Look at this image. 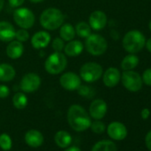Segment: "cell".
Returning <instances> with one entry per match:
<instances>
[{"label": "cell", "instance_id": "obj_24", "mask_svg": "<svg viewBox=\"0 0 151 151\" xmlns=\"http://www.w3.org/2000/svg\"><path fill=\"white\" fill-rule=\"evenodd\" d=\"M92 151H117V149L114 142L110 140H102L97 142L92 148Z\"/></svg>", "mask_w": 151, "mask_h": 151}, {"label": "cell", "instance_id": "obj_25", "mask_svg": "<svg viewBox=\"0 0 151 151\" xmlns=\"http://www.w3.org/2000/svg\"><path fill=\"white\" fill-rule=\"evenodd\" d=\"M75 30H76V34L80 37H83V38H86L87 37H89L92 34L91 33L92 28L86 22H78L75 28Z\"/></svg>", "mask_w": 151, "mask_h": 151}, {"label": "cell", "instance_id": "obj_30", "mask_svg": "<svg viewBox=\"0 0 151 151\" xmlns=\"http://www.w3.org/2000/svg\"><path fill=\"white\" fill-rule=\"evenodd\" d=\"M78 93L84 97H87V98H91L93 95H94L93 93V90L87 86H80L78 89Z\"/></svg>", "mask_w": 151, "mask_h": 151}, {"label": "cell", "instance_id": "obj_7", "mask_svg": "<svg viewBox=\"0 0 151 151\" xmlns=\"http://www.w3.org/2000/svg\"><path fill=\"white\" fill-rule=\"evenodd\" d=\"M121 81L125 89L135 93L142 87V78L140 75L133 70H125L121 75Z\"/></svg>", "mask_w": 151, "mask_h": 151}, {"label": "cell", "instance_id": "obj_33", "mask_svg": "<svg viewBox=\"0 0 151 151\" xmlns=\"http://www.w3.org/2000/svg\"><path fill=\"white\" fill-rule=\"evenodd\" d=\"M9 93H10V90L6 86H5V85L0 86V98L5 99L9 95Z\"/></svg>", "mask_w": 151, "mask_h": 151}, {"label": "cell", "instance_id": "obj_4", "mask_svg": "<svg viewBox=\"0 0 151 151\" xmlns=\"http://www.w3.org/2000/svg\"><path fill=\"white\" fill-rule=\"evenodd\" d=\"M67 58L61 52H54L50 54L45 62V70L51 75H58L63 72L67 67Z\"/></svg>", "mask_w": 151, "mask_h": 151}, {"label": "cell", "instance_id": "obj_13", "mask_svg": "<svg viewBox=\"0 0 151 151\" xmlns=\"http://www.w3.org/2000/svg\"><path fill=\"white\" fill-rule=\"evenodd\" d=\"M109 136L116 140H122L127 136V129L120 122H112L108 126Z\"/></svg>", "mask_w": 151, "mask_h": 151}, {"label": "cell", "instance_id": "obj_21", "mask_svg": "<svg viewBox=\"0 0 151 151\" xmlns=\"http://www.w3.org/2000/svg\"><path fill=\"white\" fill-rule=\"evenodd\" d=\"M55 143L61 148H66L70 146L72 142L71 135L66 131H59L54 136Z\"/></svg>", "mask_w": 151, "mask_h": 151}, {"label": "cell", "instance_id": "obj_1", "mask_svg": "<svg viewBox=\"0 0 151 151\" xmlns=\"http://www.w3.org/2000/svg\"><path fill=\"white\" fill-rule=\"evenodd\" d=\"M68 122L70 127L77 132L86 131L92 124L88 113L79 105H72L69 107L68 111Z\"/></svg>", "mask_w": 151, "mask_h": 151}, {"label": "cell", "instance_id": "obj_23", "mask_svg": "<svg viewBox=\"0 0 151 151\" xmlns=\"http://www.w3.org/2000/svg\"><path fill=\"white\" fill-rule=\"evenodd\" d=\"M60 37L61 39H63L64 41H71L73 40V38L76 36V30L75 28L69 24V23H65L62 24L60 27Z\"/></svg>", "mask_w": 151, "mask_h": 151}, {"label": "cell", "instance_id": "obj_32", "mask_svg": "<svg viewBox=\"0 0 151 151\" xmlns=\"http://www.w3.org/2000/svg\"><path fill=\"white\" fill-rule=\"evenodd\" d=\"M141 78H142V82L145 85H147L148 86H151V68H147L143 72Z\"/></svg>", "mask_w": 151, "mask_h": 151}, {"label": "cell", "instance_id": "obj_5", "mask_svg": "<svg viewBox=\"0 0 151 151\" xmlns=\"http://www.w3.org/2000/svg\"><path fill=\"white\" fill-rule=\"evenodd\" d=\"M86 48L90 54L99 56L107 51L108 43L102 36L99 34H91L86 37Z\"/></svg>", "mask_w": 151, "mask_h": 151}, {"label": "cell", "instance_id": "obj_35", "mask_svg": "<svg viewBox=\"0 0 151 151\" xmlns=\"http://www.w3.org/2000/svg\"><path fill=\"white\" fill-rule=\"evenodd\" d=\"M145 143L147 147L151 151V131H149L145 137Z\"/></svg>", "mask_w": 151, "mask_h": 151}, {"label": "cell", "instance_id": "obj_29", "mask_svg": "<svg viewBox=\"0 0 151 151\" xmlns=\"http://www.w3.org/2000/svg\"><path fill=\"white\" fill-rule=\"evenodd\" d=\"M15 38L17 39V41H20L22 43V42H26L29 38V34L27 31V29H18L15 32Z\"/></svg>", "mask_w": 151, "mask_h": 151}, {"label": "cell", "instance_id": "obj_2", "mask_svg": "<svg viewBox=\"0 0 151 151\" xmlns=\"http://www.w3.org/2000/svg\"><path fill=\"white\" fill-rule=\"evenodd\" d=\"M64 22V14L57 8L45 9L40 15L41 26L48 30H55Z\"/></svg>", "mask_w": 151, "mask_h": 151}, {"label": "cell", "instance_id": "obj_41", "mask_svg": "<svg viewBox=\"0 0 151 151\" xmlns=\"http://www.w3.org/2000/svg\"><path fill=\"white\" fill-rule=\"evenodd\" d=\"M148 26H149V29H150V31H151V21L149 22V25H148Z\"/></svg>", "mask_w": 151, "mask_h": 151}, {"label": "cell", "instance_id": "obj_40", "mask_svg": "<svg viewBox=\"0 0 151 151\" xmlns=\"http://www.w3.org/2000/svg\"><path fill=\"white\" fill-rule=\"evenodd\" d=\"M30 2H32V3H41V2H43L44 0H29Z\"/></svg>", "mask_w": 151, "mask_h": 151}, {"label": "cell", "instance_id": "obj_36", "mask_svg": "<svg viewBox=\"0 0 151 151\" xmlns=\"http://www.w3.org/2000/svg\"><path fill=\"white\" fill-rule=\"evenodd\" d=\"M140 115H141V117L143 119H147L149 117V116H150V110L147 108H145V109H143L141 110Z\"/></svg>", "mask_w": 151, "mask_h": 151}, {"label": "cell", "instance_id": "obj_3", "mask_svg": "<svg viewBox=\"0 0 151 151\" xmlns=\"http://www.w3.org/2000/svg\"><path fill=\"white\" fill-rule=\"evenodd\" d=\"M146 44L145 36L137 29L128 31L123 38V47L129 53L140 52Z\"/></svg>", "mask_w": 151, "mask_h": 151}, {"label": "cell", "instance_id": "obj_8", "mask_svg": "<svg viewBox=\"0 0 151 151\" xmlns=\"http://www.w3.org/2000/svg\"><path fill=\"white\" fill-rule=\"evenodd\" d=\"M14 21L21 29H30L35 23V15L28 8H18L14 13Z\"/></svg>", "mask_w": 151, "mask_h": 151}, {"label": "cell", "instance_id": "obj_20", "mask_svg": "<svg viewBox=\"0 0 151 151\" xmlns=\"http://www.w3.org/2000/svg\"><path fill=\"white\" fill-rule=\"evenodd\" d=\"M15 77L14 68L8 63L0 64V81L9 82L12 81Z\"/></svg>", "mask_w": 151, "mask_h": 151}, {"label": "cell", "instance_id": "obj_18", "mask_svg": "<svg viewBox=\"0 0 151 151\" xmlns=\"http://www.w3.org/2000/svg\"><path fill=\"white\" fill-rule=\"evenodd\" d=\"M24 51V46L20 41H11L10 44H8L6 47V54L10 59L16 60L19 59Z\"/></svg>", "mask_w": 151, "mask_h": 151}, {"label": "cell", "instance_id": "obj_38", "mask_svg": "<svg viewBox=\"0 0 151 151\" xmlns=\"http://www.w3.org/2000/svg\"><path fill=\"white\" fill-rule=\"evenodd\" d=\"M65 151H82V150L78 147H68Z\"/></svg>", "mask_w": 151, "mask_h": 151}, {"label": "cell", "instance_id": "obj_11", "mask_svg": "<svg viewBox=\"0 0 151 151\" xmlns=\"http://www.w3.org/2000/svg\"><path fill=\"white\" fill-rule=\"evenodd\" d=\"M108 22L107 15L102 11H94L91 14L89 17V25L92 28V29L99 31L103 29Z\"/></svg>", "mask_w": 151, "mask_h": 151}, {"label": "cell", "instance_id": "obj_9", "mask_svg": "<svg viewBox=\"0 0 151 151\" xmlns=\"http://www.w3.org/2000/svg\"><path fill=\"white\" fill-rule=\"evenodd\" d=\"M41 86V78L36 73H28L22 78L20 86L24 93H33Z\"/></svg>", "mask_w": 151, "mask_h": 151}, {"label": "cell", "instance_id": "obj_34", "mask_svg": "<svg viewBox=\"0 0 151 151\" xmlns=\"http://www.w3.org/2000/svg\"><path fill=\"white\" fill-rule=\"evenodd\" d=\"M25 0H8L9 5L12 7H20L23 3H24Z\"/></svg>", "mask_w": 151, "mask_h": 151}, {"label": "cell", "instance_id": "obj_14", "mask_svg": "<svg viewBox=\"0 0 151 151\" xmlns=\"http://www.w3.org/2000/svg\"><path fill=\"white\" fill-rule=\"evenodd\" d=\"M120 80L121 74L116 68H109L103 74V83L107 87H115Z\"/></svg>", "mask_w": 151, "mask_h": 151}, {"label": "cell", "instance_id": "obj_27", "mask_svg": "<svg viewBox=\"0 0 151 151\" xmlns=\"http://www.w3.org/2000/svg\"><path fill=\"white\" fill-rule=\"evenodd\" d=\"M0 147L3 150L7 151L12 147V139L10 136L6 133H3L0 135Z\"/></svg>", "mask_w": 151, "mask_h": 151}, {"label": "cell", "instance_id": "obj_28", "mask_svg": "<svg viewBox=\"0 0 151 151\" xmlns=\"http://www.w3.org/2000/svg\"><path fill=\"white\" fill-rule=\"evenodd\" d=\"M90 127H91V129H92V131L93 132L98 133V134H101V133L104 132V131L106 129L104 123H102L100 120H96L93 123H92L91 125H90Z\"/></svg>", "mask_w": 151, "mask_h": 151}, {"label": "cell", "instance_id": "obj_39", "mask_svg": "<svg viewBox=\"0 0 151 151\" xmlns=\"http://www.w3.org/2000/svg\"><path fill=\"white\" fill-rule=\"evenodd\" d=\"M4 5H5V1H4V0H0V12L2 11V9L4 7Z\"/></svg>", "mask_w": 151, "mask_h": 151}, {"label": "cell", "instance_id": "obj_15", "mask_svg": "<svg viewBox=\"0 0 151 151\" xmlns=\"http://www.w3.org/2000/svg\"><path fill=\"white\" fill-rule=\"evenodd\" d=\"M51 41V36L46 31H38L31 37V45L35 49H42L48 46Z\"/></svg>", "mask_w": 151, "mask_h": 151}, {"label": "cell", "instance_id": "obj_10", "mask_svg": "<svg viewBox=\"0 0 151 151\" xmlns=\"http://www.w3.org/2000/svg\"><path fill=\"white\" fill-rule=\"evenodd\" d=\"M60 84L68 91H75L81 86V78L74 72H67L60 78Z\"/></svg>", "mask_w": 151, "mask_h": 151}, {"label": "cell", "instance_id": "obj_37", "mask_svg": "<svg viewBox=\"0 0 151 151\" xmlns=\"http://www.w3.org/2000/svg\"><path fill=\"white\" fill-rule=\"evenodd\" d=\"M145 46L147 48V50L151 53V37L148 38L147 41H146V44H145Z\"/></svg>", "mask_w": 151, "mask_h": 151}, {"label": "cell", "instance_id": "obj_12", "mask_svg": "<svg viewBox=\"0 0 151 151\" xmlns=\"http://www.w3.org/2000/svg\"><path fill=\"white\" fill-rule=\"evenodd\" d=\"M107 110H108L107 103L101 99L94 100L91 103L89 109L91 116L95 120H101V118H103L107 113Z\"/></svg>", "mask_w": 151, "mask_h": 151}, {"label": "cell", "instance_id": "obj_19", "mask_svg": "<svg viewBox=\"0 0 151 151\" xmlns=\"http://www.w3.org/2000/svg\"><path fill=\"white\" fill-rule=\"evenodd\" d=\"M65 53L69 57H76L82 53L84 50V45L82 42L78 40H71L64 46Z\"/></svg>", "mask_w": 151, "mask_h": 151}, {"label": "cell", "instance_id": "obj_31", "mask_svg": "<svg viewBox=\"0 0 151 151\" xmlns=\"http://www.w3.org/2000/svg\"><path fill=\"white\" fill-rule=\"evenodd\" d=\"M64 40L60 37H56L53 39L52 43V47L54 50V52H61L64 49Z\"/></svg>", "mask_w": 151, "mask_h": 151}, {"label": "cell", "instance_id": "obj_6", "mask_svg": "<svg viewBox=\"0 0 151 151\" xmlns=\"http://www.w3.org/2000/svg\"><path fill=\"white\" fill-rule=\"evenodd\" d=\"M102 74V67L96 62L85 63L80 68V78L87 83L98 81L101 78Z\"/></svg>", "mask_w": 151, "mask_h": 151}, {"label": "cell", "instance_id": "obj_22", "mask_svg": "<svg viewBox=\"0 0 151 151\" xmlns=\"http://www.w3.org/2000/svg\"><path fill=\"white\" fill-rule=\"evenodd\" d=\"M139 61V60L137 55H135L134 53H130L123 59V60L121 62V68L124 71L132 70L133 68H135L138 66Z\"/></svg>", "mask_w": 151, "mask_h": 151}, {"label": "cell", "instance_id": "obj_16", "mask_svg": "<svg viewBox=\"0 0 151 151\" xmlns=\"http://www.w3.org/2000/svg\"><path fill=\"white\" fill-rule=\"evenodd\" d=\"M15 29L8 22H0V40L3 42H11L15 37Z\"/></svg>", "mask_w": 151, "mask_h": 151}, {"label": "cell", "instance_id": "obj_26", "mask_svg": "<svg viewBox=\"0 0 151 151\" xmlns=\"http://www.w3.org/2000/svg\"><path fill=\"white\" fill-rule=\"evenodd\" d=\"M13 104L18 109H24L28 104V98L22 93H17L13 97Z\"/></svg>", "mask_w": 151, "mask_h": 151}, {"label": "cell", "instance_id": "obj_17", "mask_svg": "<svg viewBox=\"0 0 151 151\" xmlns=\"http://www.w3.org/2000/svg\"><path fill=\"white\" fill-rule=\"evenodd\" d=\"M25 141L29 146L32 147H37L43 144L44 136L37 130H29L25 134Z\"/></svg>", "mask_w": 151, "mask_h": 151}]
</instances>
